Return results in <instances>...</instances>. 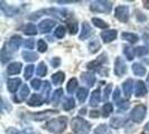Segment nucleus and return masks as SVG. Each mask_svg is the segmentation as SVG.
<instances>
[{"mask_svg":"<svg viewBox=\"0 0 149 134\" xmlns=\"http://www.w3.org/2000/svg\"><path fill=\"white\" fill-rule=\"evenodd\" d=\"M117 37H118V31L116 29H107L101 32V39L105 44L112 43L113 40H116Z\"/></svg>","mask_w":149,"mask_h":134,"instance_id":"11","label":"nucleus"},{"mask_svg":"<svg viewBox=\"0 0 149 134\" xmlns=\"http://www.w3.org/2000/svg\"><path fill=\"white\" fill-rule=\"evenodd\" d=\"M111 88H112V84H108V86L104 88V94H103V101H108V98L111 94Z\"/></svg>","mask_w":149,"mask_h":134,"instance_id":"49","label":"nucleus"},{"mask_svg":"<svg viewBox=\"0 0 149 134\" xmlns=\"http://www.w3.org/2000/svg\"><path fill=\"white\" fill-rule=\"evenodd\" d=\"M93 34V28L91 27V25L88 22H83L82 23V28H81V34H80V40H85Z\"/></svg>","mask_w":149,"mask_h":134,"instance_id":"16","label":"nucleus"},{"mask_svg":"<svg viewBox=\"0 0 149 134\" xmlns=\"http://www.w3.org/2000/svg\"><path fill=\"white\" fill-rule=\"evenodd\" d=\"M143 39H145L146 44L148 45V48H149V36H148V35H146V34H145V36H143Z\"/></svg>","mask_w":149,"mask_h":134,"instance_id":"57","label":"nucleus"},{"mask_svg":"<svg viewBox=\"0 0 149 134\" xmlns=\"http://www.w3.org/2000/svg\"><path fill=\"white\" fill-rule=\"evenodd\" d=\"M112 97H113V101H114V103H116L117 105L120 104V103L122 102V99H121V97H120V88L117 87V88L114 89Z\"/></svg>","mask_w":149,"mask_h":134,"instance_id":"46","label":"nucleus"},{"mask_svg":"<svg viewBox=\"0 0 149 134\" xmlns=\"http://www.w3.org/2000/svg\"><path fill=\"white\" fill-rule=\"evenodd\" d=\"M57 111H53V110H47V111H43V112H39V113H36V114H33L30 115V117L34 119V121H44V119H48L49 116H52L53 114H56Z\"/></svg>","mask_w":149,"mask_h":134,"instance_id":"15","label":"nucleus"},{"mask_svg":"<svg viewBox=\"0 0 149 134\" xmlns=\"http://www.w3.org/2000/svg\"><path fill=\"white\" fill-rule=\"evenodd\" d=\"M29 94H30V89H29V87H28V85L24 84V85H22L20 90L16 94V96L14 99H15L16 103H22V102L27 99V97L29 96Z\"/></svg>","mask_w":149,"mask_h":134,"instance_id":"10","label":"nucleus"},{"mask_svg":"<svg viewBox=\"0 0 149 134\" xmlns=\"http://www.w3.org/2000/svg\"><path fill=\"white\" fill-rule=\"evenodd\" d=\"M65 79V74L63 72H56L55 74L52 75V82L54 85H61L63 84Z\"/></svg>","mask_w":149,"mask_h":134,"instance_id":"31","label":"nucleus"},{"mask_svg":"<svg viewBox=\"0 0 149 134\" xmlns=\"http://www.w3.org/2000/svg\"><path fill=\"white\" fill-rule=\"evenodd\" d=\"M51 64H52L53 67H58L61 64V59L58 57H55V58H53V59L51 60Z\"/></svg>","mask_w":149,"mask_h":134,"instance_id":"52","label":"nucleus"},{"mask_svg":"<svg viewBox=\"0 0 149 134\" xmlns=\"http://www.w3.org/2000/svg\"><path fill=\"white\" fill-rule=\"evenodd\" d=\"M132 73H134L136 76H139V77H141L143 75L146 74V67L141 65L140 63H134V65H132Z\"/></svg>","mask_w":149,"mask_h":134,"instance_id":"26","label":"nucleus"},{"mask_svg":"<svg viewBox=\"0 0 149 134\" xmlns=\"http://www.w3.org/2000/svg\"><path fill=\"white\" fill-rule=\"evenodd\" d=\"M142 134H149V122L142 128Z\"/></svg>","mask_w":149,"mask_h":134,"instance_id":"55","label":"nucleus"},{"mask_svg":"<svg viewBox=\"0 0 149 134\" xmlns=\"http://www.w3.org/2000/svg\"><path fill=\"white\" fill-rule=\"evenodd\" d=\"M43 85V83L40 82V79L39 78H35V79H33L31 82H30V86H31V88H34L35 90H38V89L40 88V86Z\"/></svg>","mask_w":149,"mask_h":134,"instance_id":"47","label":"nucleus"},{"mask_svg":"<svg viewBox=\"0 0 149 134\" xmlns=\"http://www.w3.org/2000/svg\"><path fill=\"white\" fill-rule=\"evenodd\" d=\"M121 37H122L123 40H126L130 44H134V43H137L139 40V36L137 34H134V32H122Z\"/></svg>","mask_w":149,"mask_h":134,"instance_id":"28","label":"nucleus"},{"mask_svg":"<svg viewBox=\"0 0 149 134\" xmlns=\"http://www.w3.org/2000/svg\"><path fill=\"white\" fill-rule=\"evenodd\" d=\"M71 128L75 134H89L91 124L82 117L76 116L71 121Z\"/></svg>","mask_w":149,"mask_h":134,"instance_id":"2","label":"nucleus"},{"mask_svg":"<svg viewBox=\"0 0 149 134\" xmlns=\"http://www.w3.org/2000/svg\"><path fill=\"white\" fill-rule=\"evenodd\" d=\"M81 81H82L83 84H85L86 86L92 87V86L95 84L97 78H95L94 74H92V73H90V72H83L82 74H81Z\"/></svg>","mask_w":149,"mask_h":134,"instance_id":"14","label":"nucleus"},{"mask_svg":"<svg viewBox=\"0 0 149 134\" xmlns=\"http://www.w3.org/2000/svg\"><path fill=\"white\" fill-rule=\"evenodd\" d=\"M13 58V52L9 49L7 43L3 45L2 49H1V63L2 64H6L7 61Z\"/></svg>","mask_w":149,"mask_h":134,"instance_id":"22","label":"nucleus"},{"mask_svg":"<svg viewBox=\"0 0 149 134\" xmlns=\"http://www.w3.org/2000/svg\"><path fill=\"white\" fill-rule=\"evenodd\" d=\"M112 9L111 1H103V0H95L90 3V10L99 14H109Z\"/></svg>","mask_w":149,"mask_h":134,"instance_id":"3","label":"nucleus"},{"mask_svg":"<svg viewBox=\"0 0 149 134\" xmlns=\"http://www.w3.org/2000/svg\"><path fill=\"white\" fill-rule=\"evenodd\" d=\"M94 134H112V131L110 130V127L107 124H100L95 127L94 130Z\"/></svg>","mask_w":149,"mask_h":134,"instance_id":"36","label":"nucleus"},{"mask_svg":"<svg viewBox=\"0 0 149 134\" xmlns=\"http://www.w3.org/2000/svg\"><path fill=\"white\" fill-rule=\"evenodd\" d=\"M67 29H68V32L71 35H75L77 31H79V25L75 20H71V21L67 22Z\"/></svg>","mask_w":149,"mask_h":134,"instance_id":"41","label":"nucleus"},{"mask_svg":"<svg viewBox=\"0 0 149 134\" xmlns=\"http://www.w3.org/2000/svg\"><path fill=\"white\" fill-rule=\"evenodd\" d=\"M22 38L19 35H14V36L10 37L7 45L8 47H9V49L13 52H15L16 50L19 49V47L22 46Z\"/></svg>","mask_w":149,"mask_h":134,"instance_id":"12","label":"nucleus"},{"mask_svg":"<svg viewBox=\"0 0 149 134\" xmlns=\"http://www.w3.org/2000/svg\"><path fill=\"white\" fill-rule=\"evenodd\" d=\"M123 54H125V56L128 60H132L134 58V55H136V50L131 46L125 45L123 46Z\"/></svg>","mask_w":149,"mask_h":134,"instance_id":"33","label":"nucleus"},{"mask_svg":"<svg viewBox=\"0 0 149 134\" xmlns=\"http://www.w3.org/2000/svg\"><path fill=\"white\" fill-rule=\"evenodd\" d=\"M142 5H143V7L149 9V1L148 0H145V1H142Z\"/></svg>","mask_w":149,"mask_h":134,"instance_id":"56","label":"nucleus"},{"mask_svg":"<svg viewBox=\"0 0 149 134\" xmlns=\"http://www.w3.org/2000/svg\"><path fill=\"white\" fill-rule=\"evenodd\" d=\"M55 25H56V21L54 19H44L39 22L38 29L42 34H47L55 27Z\"/></svg>","mask_w":149,"mask_h":134,"instance_id":"9","label":"nucleus"},{"mask_svg":"<svg viewBox=\"0 0 149 134\" xmlns=\"http://www.w3.org/2000/svg\"><path fill=\"white\" fill-rule=\"evenodd\" d=\"M134 88V83L131 78H128L127 81H125V82L122 83V90H123V95H125V97L130 98Z\"/></svg>","mask_w":149,"mask_h":134,"instance_id":"13","label":"nucleus"},{"mask_svg":"<svg viewBox=\"0 0 149 134\" xmlns=\"http://www.w3.org/2000/svg\"><path fill=\"white\" fill-rule=\"evenodd\" d=\"M37 49L39 52H45L47 50V44L44 39H39L37 41Z\"/></svg>","mask_w":149,"mask_h":134,"instance_id":"45","label":"nucleus"},{"mask_svg":"<svg viewBox=\"0 0 149 134\" xmlns=\"http://www.w3.org/2000/svg\"><path fill=\"white\" fill-rule=\"evenodd\" d=\"M112 112H113V105L111 103H105L103 105V107H102V116H104V117H108V116H110L112 114Z\"/></svg>","mask_w":149,"mask_h":134,"instance_id":"40","label":"nucleus"},{"mask_svg":"<svg viewBox=\"0 0 149 134\" xmlns=\"http://www.w3.org/2000/svg\"><path fill=\"white\" fill-rule=\"evenodd\" d=\"M20 85H22L20 78H10L7 81V88L10 93H16Z\"/></svg>","mask_w":149,"mask_h":134,"instance_id":"21","label":"nucleus"},{"mask_svg":"<svg viewBox=\"0 0 149 134\" xmlns=\"http://www.w3.org/2000/svg\"><path fill=\"white\" fill-rule=\"evenodd\" d=\"M88 94H89L88 88H85V87H81V88L77 89V92H76V98L79 99V102H80V103H84V102H85V99H86V97H88Z\"/></svg>","mask_w":149,"mask_h":134,"instance_id":"32","label":"nucleus"},{"mask_svg":"<svg viewBox=\"0 0 149 134\" xmlns=\"http://www.w3.org/2000/svg\"><path fill=\"white\" fill-rule=\"evenodd\" d=\"M101 101V92H100V88L95 89L92 92L91 94V97H90V106L92 107H97L99 103Z\"/></svg>","mask_w":149,"mask_h":134,"instance_id":"24","label":"nucleus"},{"mask_svg":"<svg viewBox=\"0 0 149 134\" xmlns=\"http://www.w3.org/2000/svg\"><path fill=\"white\" fill-rule=\"evenodd\" d=\"M67 125V117L65 116H58L56 119H49L46 124H45V128L54 134H61L64 132V130L66 128Z\"/></svg>","mask_w":149,"mask_h":134,"instance_id":"1","label":"nucleus"},{"mask_svg":"<svg viewBox=\"0 0 149 134\" xmlns=\"http://www.w3.org/2000/svg\"><path fill=\"white\" fill-rule=\"evenodd\" d=\"M77 85H79L77 79H76V78H71L66 85L67 93H68V94H73L75 90H76V88H77Z\"/></svg>","mask_w":149,"mask_h":134,"instance_id":"37","label":"nucleus"},{"mask_svg":"<svg viewBox=\"0 0 149 134\" xmlns=\"http://www.w3.org/2000/svg\"><path fill=\"white\" fill-rule=\"evenodd\" d=\"M43 11L45 12V15L53 16L60 20H67L72 16V12L67 11L65 9H58V8H49V9H45Z\"/></svg>","mask_w":149,"mask_h":134,"instance_id":"5","label":"nucleus"},{"mask_svg":"<svg viewBox=\"0 0 149 134\" xmlns=\"http://www.w3.org/2000/svg\"><path fill=\"white\" fill-rule=\"evenodd\" d=\"M37 28L34 23H27L24 27V34H26L28 36H35V35H37Z\"/></svg>","mask_w":149,"mask_h":134,"instance_id":"34","label":"nucleus"},{"mask_svg":"<svg viewBox=\"0 0 149 134\" xmlns=\"http://www.w3.org/2000/svg\"><path fill=\"white\" fill-rule=\"evenodd\" d=\"M88 48H89V50L91 54H97V52L101 49V43H100L97 39L94 38V39H92L89 43Z\"/></svg>","mask_w":149,"mask_h":134,"instance_id":"29","label":"nucleus"},{"mask_svg":"<svg viewBox=\"0 0 149 134\" xmlns=\"http://www.w3.org/2000/svg\"><path fill=\"white\" fill-rule=\"evenodd\" d=\"M134 50H136V55H137V56H139V57H142V56H146V55H148L149 48L147 47V46H139V47H137Z\"/></svg>","mask_w":149,"mask_h":134,"instance_id":"44","label":"nucleus"},{"mask_svg":"<svg viewBox=\"0 0 149 134\" xmlns=\"http://www.w3.org/2000/svg\"><path fill=\"white\" fill-rule=\"evenodd\" d=\"M114 17L119 20L120 22H126L129 21V17H130V11H129V7L128 6H118L114 9Z\"/></svg>","mask_w":149,"mask_h":134,"instance_id":"6","label":"nucleus"},{"mask_svg":"<svg viewBox=\"0 0 149 134\" xmlns=\"http://www.w3.org/2000/svg\"><path fill=\"white\" fill-rule=\"evenodd\" d=\"M92 23H93L95 27L101 28V29H107V28H109V25H108L104 20H102V19H100V18H97V17L92 18Z\"/></svg>","mask_w":149,"mask_h":134,"instance_id":"39","label":"nucleus"},{"mask_svg":"<svg viewBox=\"0 0 149 134\" xmlns=\"http://www.w3.org/2000/svg\"><path fill=\"white\" fill-rule=\"evenodd\" d=\"M22 64L19 61H15V63H11L9 64L7 67V73L9 75H17L22 72Z\"/></svg>","mask_w":149,"mask_h":134,"instance_id":"23","label":"nucleus"},{"mask_svg":"<svg viewBox=\"0 0 149 134\" xmlns=\"http://www.w3.org/2000/svg\"><path fill=\"white\" fill-rule=\"evenodd\" d=\"M65 34H66V28H65L64 26H58V27L55 29V31H54V36L56 38H58V39L64 38Z\"/></svg>","mask_w":149,"mask_h":134,"instance_id":"42","label":"nucleus"},{"mask_svg":"<svg viewBox=\"0 0 149 134\" xmlns=\"http://www.w3.org/2000/svg\"><path fill=\"white\" fill-rule=\"evenodd\" d=\"M34 46H35V40H34V39H26V40L24 41V47H25L27 50L33 49Z\"/></svg>","mask_w":149,"mask_h":134,"instance_id":"48","label":"nucleus"},{"mask_svg":"<svg viewBox=\"0 0 149 134\" xmlns=\"http://www.w3.org/2000/svg\"><path fill=\"white\" fill-rule=\"evenodd\" d=\"M128 119L126 116H114L110 119V126L112 128H120L127 124Z\"/></svg>","mask_w":149,"mask_h":134,"instance_id":"17","label":"nucleus"},{"mask_svg":"<svg viewBox=\"0 0 149 134\" xmlns=\"http://www.w3.org/2000/svg\"><path fill=\"white\" fill-rule=\"evenodd\" d=\"M147 94V86L141 81L134 83V95L137 97H143Z\"/></svg>","mask_w":149,"mask_h":134,"instance_id":"19","label":"nucleus"},{"mask_svg":"<svg viewBox=\"0 0 149 134\" xmlns=\"http://www.w3.org/2000/svg\"><path fill=\"white\" fill-rule=\"evenodd\" d=\"M108 63V57H107V54H101L99 57H97V59L92 60V61H90L88 63V65L86 67L91 69V70H97L99 72V69L100 68H103V65Z\"/></svg>","mask_w":149,"mask_h":134,"instance_id":"7","label":"nucleus"},{"mask_svg":"<svg viewBox=\"0 0 149 134\" xmlns=\"http://www.w3.org/2000/svg\"><path fill=\"white\" fill-rule=\"evenodd\" d=\"M51 90H52V86L49 82L45 81L43 83V89H42V96L44 98L45 103H47L49 101V95H51Z\"/></svg>","mask_w":149,"mask_h":134,"instance_id":"25","label":"nucleus"},{"mask_svg":"<svg viewBox=\"0 0 149 134\" xmlns=\"http://www.w3.org/2000/svg\"><path fill=\"white\" fill-rule=\"evenodd\" d=\"M89 115H90V117H99L100 113H99L97 111H91Z\"/></svg>","mask_w":149,"mask_h":134,"instance_id":"53","label":"nucleus"},{"mask_svg":"<svg viewBox=\"0 0 149 134\" xmlns=\"http://www.w3.org/2000/svg\"><path fill=\"white\" fill-rule=\"evenodd\" d=\"M147 115V107L145 105H136L130 112V119L134 123H141Z\"/></svg>","mask_w":149,"mask_h":134,"instance_id":"4","label":"nucleus"},{"mask_svg":"<svg viewBox=\"0 0 149 134\" xmlns=\"http://www.w3.org/2000/svg\"><path fill=\"white\" fill-rule=\"evenodd\" d=\"M74 2H77V1H72V0H58L57 1V3H61V5H63V3H74Z\"/></svg>","mask_w":149,"mask_h":134,"instance_id":"54","label":"nucleus"},{"mask_svg":"<svg viewBox=\"0 0 149 134\" xmlns=\"http://www.w3.org/2000/svg\"><path fill=\"white\" fill-rule=\"evenodd\" d=\"M127 70L128 68L125 60L120 56H118L114 60V74L118 77H122V76H125V74H127Z\"/></svg>","mask_w":149,"mask_h":134,"instance_id":"8","label":"nucleus"},{"mask_svg":"<svg viewBox=\"0 0 149 134\" xmlns=\"http://www.w3.org/2000/svg\"><path fill=\"white\" fill-rule=\"evenodd\" d=\"M6 132H7V134H26V133H24V132L18 131L17 128H14V127H8Z\"/></svg>","mask_w":149,"mask_h":134,"instance_id":"50","label":"nucleus"},{"mask_svg":"<svg viewBox=\"0 0 149 134\" xmlns=\"http://www.w3.org/2000/svg\"><path fill=\"white\" fill-rule=\"evenodd\" d=\"M22 58L26 60V61H35L38 59V55L36 52H33L30 50H25L22 52Z\"/></svg>","mask_w":149,"mask_h":134,"instance_id":"35","label":"nucleus"},{"mask_svg":"<svg viewBox=\"0 0 149 134\" xmlns=\"http://www.w3.org/2000/svg\"><path fill=\"white\" fill-rule=\"evenodd\" d=\"M118 107H119L120 110H122V111H126L129 108V103L128 102H125V101H122L120 104H118Z\"/></svg>","mask_w":149,"mask_h":134,"instance_id":"51","label":"nucleus"},{"mask_svg":"<svg viewBox=\"0 0 149 134\" xmlns=\"http://www.w3.org/2000/svg\"><path fill=\"white\" fill-rule=\"evenodd\" d=\"M35 72V66L34 65H27L25 67V73H24V77L25 79H30L31 76Z\"/></svg>","mask_w":149,"mask_h":134,"instance_id":"43","label":"nucleus"},{"mask_svg":"<svg viewBox=\"0 0 149 134\" xmlns=\"http://www.w3.org/2000/svg\"><path fill=\"white\" fill-rule=\"evenodd\" d=\"M36 74L39 77H44L45 75L47 74V66H46L45 61H40L38 64L37 68H36Z\"/></svg>","mask_w":149,"mask_h":134,"instance_id":"38","label":"nucleus"},{"mask_svg":"<svg viewBox=\"0 0 149 134\" xmlns=\"http://www.w3.org/2000/svg\"><path fill=\"white\" fill-rule=\"evenodd\" d=\"M63 94H64V90L62 88H57L56 90H54L52 95V104L54 106H57V105L61 103V99L63 97Z\"/></svg>","mask_w":149,"mask_h":134,"instance_id":"27","label":"nucleus"},{"mask_svg":"<svg viewBox=\"0 0 149 134\" xmlns=\"http://www.w3.org/2000/svg\"><path fill=\"white\" fill-rule=\"evenodd\" d=\"M1 11L7 16V17H13V16H16L18 12H19V9L17 7H13V6H7L5 1H1Z\"/></svg>","mask_w":149,"mask_h":134,"instance_id":"18","label":"nucleus"},{"mask_svg":"<svg viewBox=\"0 0 149 134\" xmlns=\"http://www.w3.org/2000/svg\"><path fill=\"white\" fill-rule=\"evenodd\" d=\"M75 107V99L72 96L65 97L63 101V108L65 111H71Z\"/></svg>","mask_w":149,"mask_h":134,"instance_id":"30","label":"nucleus"},{"mask_svg":"<svg viewBox=\"0 0 149 134\" xmlns=\"http://www.w3.org/2000/svg\"><path fill=\"white\" fill-rule=\"evenodd\" d=\"M45 103L44 98L40 94H33L29 97V99L27 101V104L31 106V107H38L40 105H43Z\"/></svg>","mask_w":149,"mask_h":134,"instance_id":"20","label":"nucleus"},{"mask_svg":"<svg viewBox=\"0 0 149 134\" xmlns=\"http://www.w3.org/2000/svg\"><path fill=\"white\" fill-rule=\"evenodd\" d=\"M146 85L148 86V88H149V74H148V76H147V79H146Z\"/></svg>","mask_w":149,"mask_h":134,"instance_id":"58","label":"nucleus"}]
</instances>
